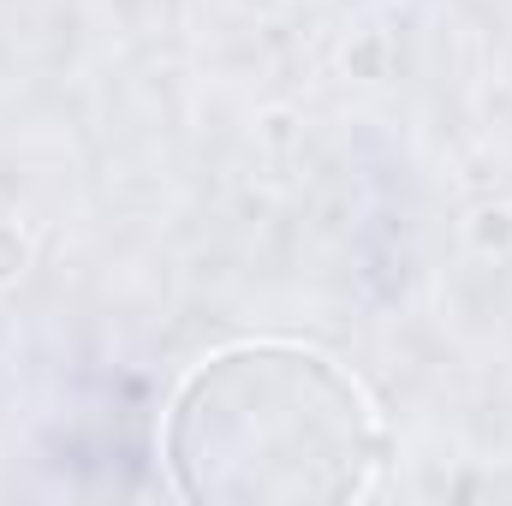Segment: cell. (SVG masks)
<instances>
[{
    "label": "cell",
    "instance_id": "cell-1",
    "mask_svg": "<svg viewBox=\"0 0 512 506\" xmlns=\"http://www.w3.org/2000/svg\"><path fill=\"white\" fill-rule=\"evenodd\" d=\"M358 376L292 340H245L179 381L161 459L191 506H346L382 471Z\"/></svg>",
    "mask_w": 512,
    "mask_h": 506
},
{
    "label": "cell",
    "instance_id": "cell-3",
    "mask_svg": "<svg viewBox=\"0 0 512 506\" xmlns=\"http://www.w3.org/2000/svg\"><path fill=\"white\" fill-rule=\"evenodd\" d=\"M24 268H30V239L12 221H0V286H12Z\"/></svg>",
    "mask_w": 512,
    "mask_h": 506
},
{
    "label": "cell",
    "instance_id": "cell-2",
    "mask_svg": "<svg viewBox=\"0 0 512 506\" xmlns=\"http://www.w3.org/2000/svg\"><path fill=\"white\" fill-rule=\"evenodd\" d=\"M471 245L489 251H512V209H477L471 215Z\"/></svg>",
    "mask_w": 512,
    "mask_h": 506
}]
</instances>
